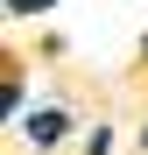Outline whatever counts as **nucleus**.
<instances>
[{
  "instance_id": "obj_1",
  "label": "nucleus",
  "mask_w": 148,
  "mask_h": 155,
  "mask_svg": "<svg viewBox=\"0 0 148 155\" xmlns=\"http://www.w3.org/2000/svg\"><path fill=\"white\" fill-rule=\"evenodd\" d=\"M64 127H71L64 106H35L28 120H21V134H28V148H57V141H64Z\"/></svg>"
},
{
  "instance_id": "obj_2",
  "label": "nucleus",
  "mask_w": 148,
  "mask_h": 155,
  "mask_svg": "<svg viewBox=\"0 0 148 155\" xmlns=\"http://www.w3.org/2000/svg\"><path fill=\"white\" fill-rule=\"evenodd\" d=\"M42 7H57V0H7V14H14V21H28V14H42Z\"/></svg>"
},
{
  "instance_id": "obj_3",
  "label": "nucleus",
  "mask_w": 148,
  "mask_h": 155,
  "mask_svg": "<svg viewBox=\"0 0 148 155\" xmlns=\"http://www.w3.org/2000/svg\"><path fill=\"white\" fill-rule=\"evenodd\" d=\"M85 155H113V127H92V141H85Z\"/></svg>"
},
{
  "instance_id": "obj_4",
  "label": "nucleus",
  "mask_w": 148,
  "mask_h": 155,
  "mask_svg": "<svg viewBox=\"0 0 148 155\" xmlns=\"http://www.w3.org/2000/svg\"><path fill=\"white\" fill-rule=\"evenodd\" d=\"M141 141H148V127H141Z\"/></svg>"
}]
</instances>
